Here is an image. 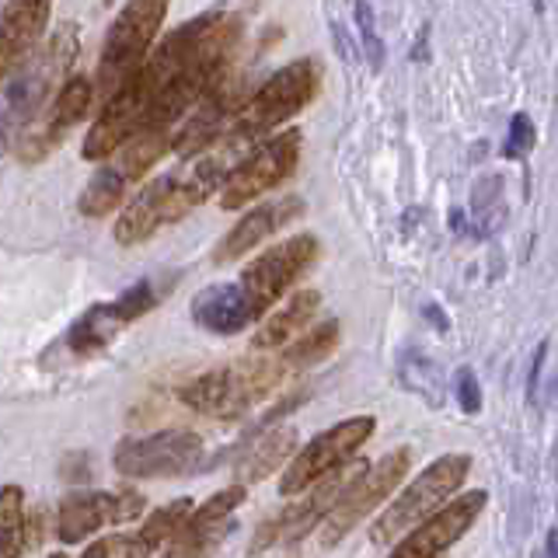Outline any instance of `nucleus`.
<instances>
[{"mask_svg": "<svg viewBox=\"0 0 558 558\" xmlns=\"http://www.w3.org/2000/svg\"><path fill=\"white\" fill-rule=\"evenodd\" d=\"M52 0H8L0 14V84L28 60L49 25Z\"/></svg>", "mask_w": 558, "mask_h": 558, "instance_id": "obj_16", "label": "nucleus"}, {"mask_svg": "<svg viewBox=\"0 0 558 558\" xmlns=\"http://www.w3.org/2000/svg\"><path fill=\"white\" fill-rule=\"evenodd\" d=\"M192 510V502L189 499H174L168 506H161L157 513H150V520H144V527H140L133 537H136V545L144 555H154L157 548H165L168 545V537L182 527V520L189 517Z\"/></svg>", "mask_w": 558, "mask_h": 558, "instance_id": "obj_26", "label": "nucleus"}, {"mask_svg": "<svg viewBox=\"0 0 558 558\" xmlns=\"http://www.w3.org/2000/svg\"><path fill=\"white\" fill-rule=\"evenodd\" d=\"M25 548V496L17 485L0 488V558H22Z\"/></svg>", "mask_w": 558, "mask_h": 558, "instance_id": "obj_24", "label": "nucleus"}, {"mask_svg": "<svg viewBox=\"0 0 558 558\" xmlns=\"http://www.w3.org/2000/svg\"><path fill=\"white\" fill-rule=\"evenodd\" d=\"M293 450H296V433L293 429H279V433L266 436V440L255 447L252 458L244 461L241 478L244 482H262L266 475H272L279 464H287L293 458Z\"/></svg>", "mask_w": 558, "mask_h": 558, "instance_id": "obj_25", "label": "nucleus"}, {"mask_svg": "<svg viewBox=\"0 0 558 558\" xmlns=\"http://www.w3.org/2000/svg\"><path fill=\"white\" fill-rule=\"evenodd\" d=\"M238 39L241 22L231 14H206L174 28L101 109L87 133L84 161H105L144 130L174 126L223 77Z\"/></svg>", "mask_w": 558, "mask_h": 558, "instance_id": "obj_1", "label": "nucleus"}, {"mask_svg": "<svg viewBox=\"0 0 558 558\" xmlns=\"http://www.w3.org/2000/svg\"><path fill=\"white\" fill-rule=\"evenodd\" d=\"M458 401H461V409L464 412H478L482 409V391H478V380L475 374L468 371H458Z\"/></svg>", "mask_w": 558, "mask_h": 558, "instance_id": "obj_31", "label": "nucleus"}, {"mask_svg": "<svg viewBox=\"0 0 558 558\" xmlns=\"http://www.w3.org/2000/svg\"><path fill=\"white\" fill-rule=\"evenodd\" d=\"M314 311H318V293H314V290L293 293L287 301V307H279L276 314H269V322L255 331L252 345L255 349H283L296 336V331L311 325Z\"/></svg>", "mask_w": 558, "mask_h": 558, "instance_id": "obj_21", "label": "nucleus"}, {"mask_svg": "<svg viewBox=\"0 0 558 558\" xmlns=\"http://www.w3.org/2000/svg\"><path fill=\"white\" fill-rule=\"evenodd\" d=\"M468 471H471L468 453H447V458L433 461L423 475H418L405 493L391 502V510L371 527L374 545H395L398 534L412 531L415 523H423L429 513L440 510V506L464 485Z\"/></svg>", "mask_w": 558, "mask_h": 558, "instance_id": "obj_6", "label": "nucleus"}, {"mask_svg": "<svg viewBox=\"0 0 558 558\" xmlns=\"http://www.w3.org/2000/svg\"><path fill=\"white\" fill-rule=\"evenodd\" d=\"M534 140H537V133H534V126H531V119L527 116H513V122H510V133H506V147H502V154L506 157H523L531 147H534Z\"/></svg>", "mask_w": 558, "mask_h": 558, "instance_id": "obj_30", "label": "nucleus"}, {"mask_svg": "<svg viewBox=\"0 0 558 558\" xmlns=\"http://www.w3.org/2000/svg\"><path fill=\"white\" fill-rule=\"evenodd\" d=\"M203 453V440L189 429H165L136 436L116 450V468L130 478H165L192 468Z\"/></svg>", "mask_w": 558, "mask_h": 558, "instance_id": "obj_12", "label": "nucleus"}, {"mask_svg": "<svg viewBox=\"0 0 558 558\" xmlns=\"http://www.w3.org/2000/svg\"><path fill=\"white\" fill-rule=\"evenodd\" d=\"M244 502V488L231 485L217 493L214 499H206L199 510H189L182 520V527L168 537L161 558H209L217 551V545L234 531L231 513Z\"/></svg>", "mask_w": 558, "mask_h": 558, "instance_id": "obj_14", "label": "nucleus"}, {"mask_svg": "<svg viewBox=\"0 0 558 558\" xmlns=\"http://www.w3.org/2000/svg\"><path fill=\"white\" fill-rule=\"evenodd\" d=\"M409 461H412L409 450L398 447L395 453H388V458H380L374 468H363L360 475L353 478V485L342 493V499L328 510L325 531H322V545L331 548L336 541H342L349 531H353L366 513H374L377 502L388 499L398 488V482L405 478Z\"/></svg>", "mask_w": 558, "mask_h": 558, "instance_id": "obj_9", "label": "nucleus"}, {"mask_svg": "<svg viewBox=\"0 0 558 558\" xmlns=\"http://www.w3.org/2000/svg\"><path fill=\"white\" fill-rule=\"evenodd\" d=\"M488 496L482 493H464L458 499H447L440 510L429 513L426 523H415V527L398 541L391 558H436L444 555L450 545L471 531V523L478 520V513L485 510Z\"/></svg>", "mask_w": 558, "mask_h": 558, "instance_id": "obj_13", "label": "nucleus"}, {"mask_svg": "<svg viewBox=\"0 0 558 558\" xmlns=\"http://www.w3.org/2000/svg\"><path fill=\"white\" fill-rule=\"evenodd\" d=\"M192 318H196L203 328L217 331V336H234V331L248 328L252 318L244 311V301L234 283H217L206 287L196 301H192Z\"/></svg>", "mask_w": 558, "mask_h": 558, "instance_id": "obj_20", "label": "nucleus"}, {"mask_svg": "<svg viewBox=\"0 0 558 558\" xmlns=\"http://www.w3.org/2000/svg\"><path fill=\"white\" fill-rule=\"evenodd\" d=\"M322 84V66L314 60H293L279 66L276 74L258 87V92L241 105L231 119V136H262L276 126H283L287 119L304 112L318 95Z\"/></svg>", "mask_w": 558, "mask_h": 558, "instance_id": "obj_4", "label": "nucleus"}, {"mask_svg": "<svg viewBox=\"0 0 558 558\" xmlns=\"http://www.w3.org/2000/svg\"><path fill=\"white\" fill-rule=\"evenodd\" d=\"M374 426H377L374 415H356V418H345V423L325 429L322 436H314V440L287 464L283 493L296 496V493H304V488H311L314 482H322L328 471L342 468L366 440H371Z\"/></svg>", "mask_w": 558, "mask_h": 558, "instance_id": "obj_10", "label": "nucleus"}, {"mask_svg": "<svg viewBox=\"0 0 558 558\" xmlns=\"http://www.w3.org/2000/svg\"><path fill=\"white\" fill-rule=\"evenodd\" d=\"M49 558H66V555H63V551H52Z\"/></svg>", "mask_w": 558, "mask_h": 558, "instance_id": "obj_33", "label": "nucleus"}, {"mask_svg": "<svg viewBox=\"0 0 558 558\" xmlns=\"http://www.w3.org/2000/svg\"><path fill=\"white\" fill-rule=\"evenodd\" d=\"M122 192H126V182L119 179V174L105 165L92 182H87V189L81 192V214L84 217H105L112 214V209L122 203Z\"/></svg>", "mask_w": 558, "mask_h": 558, "instance_id": "obj_27", "label": "nucleus"}, {"mask_svg": "<svg viewBox=\"0 0 558 558\" xmlns=\"http://www.w3.org/2000/svg\"><path fill=\"white\" fill-rule=\"evenodd\" d=\"M304 214V203L296 196H287V199H276V203H262L255 206L252 214H244L231 231H227V238L217 244L214 252V262L217 266H223V262H234L241 255H248L255 244H262L266 238H272L276 231H283V227L290 220H296Z\"/></svg>", "mask_w": 558, "mask_h": 558, "instance_id": "obj_18", "label": "nucleus"}, {"mask_svg": "<svg viewBox=\"0 0 558 558\" xmlns=\"http://www.w3.org/2000/svg\"><path fill=\"white\" fill-rule=\"evenodd\" d=\"M339 336H342L339 322H325V325H318V328H311L307 336H301L296 342H290L279 356H283L287 366L296 374V371H304V366L322 363V360L331 353V349L339 345Z\"/></svg>", "mask_w": 558, "mask_h": 558, "instance_id": "obj_23", "label": "nucleus"}, {"mask_svg": "<svg viewBox=\"0 0 558 558\" xmlns=\"http://www.w3.org/2000/svg\"><path fill=\"white\" fill-rule=\"evenodd\" d=\"M293 371L287 366L283 356H262V360H244L223 371L203 374L196 380H189L182 388V401L189 409H196L203 415L214 418H234L241 412H248L255 401L272 395Z\"/></svg>", "mask_w": 558, "mask_h": 558, "instance_id": "obj_3", "label": "nucleus"}, {"mask_svg": "<svg viewBox=\"0 0 558 558\" xmlns=\"http://www.w3.org/2000/svg\"><path fill=\"white\" fill-rule=\"evenodd\" d=\"M77 60V28L60 25L57 35H49V43L35 60H25L11 74V84L0 95V150L11 147V140L35 119L39 105L49 98L52 87Z\"/></svg>", "mask_w": 558, "mask_h": 558, "instance_id": "obj_2", "label": "nucleus"}, {"mask_svg": "<svg viewBox=\"0 0 558 558\" xmlns=\"http://www.w3.org/2000/svg\"><path fill=\"white\" fill-rule=\"evenodd\" d=\"M165 223H174L171 217V203H168V182L154 179L136 196L126 203V209L116 220V241L119 244H140L150 234L161 231Z\"/></svg>", "mask_w": 558, "mask_h": 558, "instance_id": "obj_19", "label": "nucleus"}, {"mask_svg": "<svg viewBox=\"0 0 558 558\" xmlns=\"http://www.w3.org/2000/svg\"><path fill=\"white\" fill-rule=\"evenodd\" d=\"M296 161H301V133L287 130L272 140H266L258 150L244 154L241 161L231 168V174L220 185V206L223 209H241L266 196L283 179H290Z\"/></svg>", "mask_w": 558, "mask_h": 558, "instance_id": "obj_8", "label": "nucleus"}, {"mask_svg": "<svg viewBox=\"0 0 558 558\" xmlns=\"http://www.w3.org/2000/svg\"><path fill=\"white\" fill-rule=\"evenodd\" d=\"M349 4H353V17H356V28H360L363 57H366V63H371V70H380L384 66V43H380V35H377L371 0H349Z\"/></svg>", "mask_w": 558, "mask_h": 558, "instance_id": "obj_28", "label": "nucleus"}, {"mask_svg": "<svg viewBox=\"0 0 558 558\" xmlns=\"http://www.w3.org/2000/svg\"><path fill=\"white\" fill-rule=\"evenodd\" d=\"M81 558H147V555L140 551L133 534H119V537H105V541H98V545L84 548Z\"/></svg>", "mask_w": 558, "mask_h": 558, "instance_id": "obj_29", "label": "nucleus"}, {"mask_svg": "<svg viewBox=\"0 0 558 558\" xmlns=\"http://www.w3.org/2000/svg\"><path fill=\"white\" fill-rule=\"evenodd\" d=\"M426 35H429V28L418 32V43H415V49H412V60H426V57H429V52H426Z\"/></svg>", "mask_w": 558, "mask_h": 558, "instance_id": "obj_32", "label": "nucleus"}, {"mask_svg": "<svg viewBox=\"0 0 558 558\" xmlns=\"http://www.w3.org/2000/svg\"><path fill=\"white\" fill-rule=\"evenodd\" d=\"M92 101H95V84L87 81V77H70L57 98H52L49 105V112L43 119V126H35L25 133V150L22 157L25 161H39V157L57 144V140L70 130V126H77V122L87 116V109H92Z\"/></svg>", "mask_w": 558, "mask_h": 558, "instance_id": "obj_17", "label": "nucleus"}, {"mask_svg": "<svg viewBox=\"0 0 558 558\" xmlns=\"http://www.w3.org/2000/svg\"><path fill=\"white\" fill-rule=\"evenodd\" d=\"M360 471H363L360 461H345L342 468L328 471V475H325L322 482H314V488H304L307 496H304L301 502L290 506L287 513H279V517H272V520L262 523L258 537L252 541V555H255V551H266L269 545H276V541L304 537V534L314 527V523L328 517V510L342 499V493H345L349 485H353V478L360 475Z\"/></svg>", "mask_w": 558, "mask_h": 558, "instance_id": "obj_11", "label": "nucleus"}, {"mask_svg": "<svg viewBox=\"0 0 558 558\" xmlns=\"http://www.w3.org/2000/svg\"><path fill=\"white\" fill-rule=\"evenodd\" d=\"M122 325H126V318L116 311V304H98L70 328V349H74V353H95V349L109 342Z\"/></svg>", "mask_w": 558, "mask_h": 558, "instance_id": "obj_22", "label": "nucleus"}, {"mask_svg": "<svg viewBox=\"0 0 558 558\" xmlns=\"http://www.w3.org/2000/svg\"><path fill=\"white\" fill-rule=\"evenodd\" d=\"M168 8H171V0H126V8H122L119 17L109 25V35H105V46H101L98 81H95L101 95L112 98L119 92V84L144 63Z\"/></svg>", "mask_w": 558, "mask_h": 558, "instance_id": "obj_5", "label": "nucleus"}, {"mask_svg": "<svg viewBox=\"0 0 558 558\" xmlns=\"http://www.w3.org/2000/svg\"><path fill=\"white\" fill-rule=\"evenodd\" d=\"M140 513H144V496L140 493H77L63 499L57 534L66 545H74V541L101 531L105 523H126Z\"/></svg>", "mask_w": 558, "mask_h": 558, "instance_id": "obj_15", "label": "nucleus"}, {"mask_svg": "<svg viewBox=\"0 0 558 558\" xmlns=\"http://www.w3.org/2000/svg\"><path fill=\"white\" fill-rule=\"evenodd\" d=\"M314 258H318V238L311 234H296L283 244H276V248L262 252L234 283L248 318L258 322L314 266Z\"/></svg>", "mask_w": 558, "mask_h": 558, "instance_id": "obj_7", "label": "nucleus"}]
</instances>
